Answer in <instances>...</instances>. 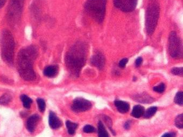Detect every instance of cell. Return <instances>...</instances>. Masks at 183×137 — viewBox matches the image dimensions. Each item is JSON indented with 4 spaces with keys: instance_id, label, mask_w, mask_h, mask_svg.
Instances as JSON below:
<instances>
[{
    "instance_id": "21",
    "label": "cell",
    "mask_w": 183,
    "mask_h": 137,
    "mask_svg": "<svg viewBox=\"0 0 183 137\" xmlns=\"http://www.w3.org/2000/svg\"><path fill=\"white\" fill-rule=\"evenodd\" d=\"M175 125L179 129L183 128V115L181 114L175 119Z\"/></svg>"
},
{
    "instance_id": "10",
    "label": "cell",
    "mask_w": 183,
    "mask_h": 137,
    "mask_svg": "<svg viewBox=\"0 0 183 137\" xmlns=\"http://www.w3.org/2000/svg\"><path fill=\"white\" fill-rule=\"evenodd\" d=\"M91 62L92 65L101 70L104 67L105 58L102 53L98 52L92 57Z\"/></svg>"
},
{
    "instance_id": "11",
    "label": "cell",
    "mask_w": 183,
    "mask_h": 137,
    "mask_svg": "<svg viewBox=\"0 0 183 137\" xmlns=\"http://www.w3.org/2000/svg\"><path fill=\"white\" fill-rule=\"evenodd\" d=\"M39 120V116L37 114H35L28 118L26 123V127L29 132L32 133L35 131Z\"/></svg>"
},
{
    "instance_id": "2",
    "label": "cell",
    "mask_w": 183,
    "mask_h": 137,
    "mask_svg": "<svg viewBox=\"0 0 183 137\" xmlns=\"http://www.w3.org/2000/svg\"><path fill=\"white\" fill-rule=\"evenodd\" d=\"M88 52V46L85 42L78 41L73 45L65 56V62L69 72L78 76L85 63Z\"/></svg>"
},
{
    "instance_id": "7",
    "label": "cell",
    "mask_w": 183,
    "mask_h": 137,
    "mask_svg": "<svg viewBox=\"0 0 183 137\" xmlns=\"http://www.w3.org/2000/svg\"><path fill=\"white\" fill-rule=\"evenodd\" d=\"M169 52L174 59H181L183 57V45L181 39L175 31L171 32L169 37Z\"/></svg>"
},
{
    "instance_id": "13",
    "label": "cell",
    "mask_w": 183,
    "mask_h": 137,
    "mask_svg": "<svg viewBox=\"0 0 183 137\" xmlns=\"http://www.w3.org/2000/svg\"><path fill=\"white\" fill-rule=\"evenodd\" d=\"M58 72V67L57 66H49L45 68L43 72V74L45 76L51 78L55 77L57 75Z\"/></svg>"
},
{
    "instance_id": "6",
    "label": "cell",
    "mask_w": 183,
    "mask_h": 137,
    "mask_svg": "<svg viewBox=\"0 0 183 137\" xmlns=\"http://www.w3.org/2000/svg\"><path fill=\"white\" fill-rule=\"evenodd\" d=\"M25 0H10L7 10V20L12 27L17 26L21 19Z\"/></svg>"
},
{
    "instance_id": "20",
    "label": "cell",
    "mask_w": 183,
    "mask_h": 137,
    "mask_svg": "<svg viewBox=\"0 0 183 137\" xmlns=\"http://www.w3.org/2000/svg\"><path fill=\"white\" fill-rule=\"evenodd\" d=\"M11 96L9 94H4L0 97V104L6 105L11 101Z\"/></svg>"
},
{
    "instance_id": "1",
    "label": "cell",
    "mask_w": 183,
    "mask_h": 137,
    "mask_svg": "<svg viewBox=\"0 0 183 137\" xmlns=\"http://www.w3.org/2000/svg\"><path fill=\"white\" fill-rule=\"evenodd\" d=\"M38 56L36 46L30 45L22 49L17 55V65L20 76L24 80L31 81L36 78L34 62Z\"/></svg>"
},
{
    "instance_id": "30",
    "label": "cell",
    "mask_w": 183,
    "mask_h": 137,
    "mask_svg": "<svg viewBox=\"0 0 183 137\" xmlns=\"http://www.w3.org/2000/svg\"><path fill=\"white\" fill-rule=\"evenodd\" d=\"M6 1V0H0V8H2L4 6Z\"/></svg>"
},
{
    "instance_id": "4",
    "label": "cell",
    "mask_w": 183,
    "mask_h": 137,
    "mask_svg": "<svg viewBox=\"0 0 183 137\" xmlns=\"http://www.w3.org/2000/svg\"><path fill=\"white\" fill-rule=\"evenodd\" d=\"M107 0H87L84 5L86 13L98 23L104 21L106 11Z\"/></svg>"
},
{
    "instance_id": "23",
    "label": "cell",
    "mask_w": 183,
    "mask_h": 137,
    "mask_svg": "<svg viewBox=\"0 0 183 137\" xmlns=\"http://www.w3.org/2000/svg\"><path fill=\"white\" fill-rule=\"evenodd\" d=\"M37 104H38V107H39V110L41 112H44L45 110V108H46V104H45V101L42 99L39 98L37 99Z\"/></svg>"
},
{
    "instance_id": "14",
    "label": "cell",
    "mask_w": 183,
    "mask_h": 137,
    "mask_svg": "<svg viewBox=\"0 0 183 137\" xmlns=\"http://www.w3.org/2000/svg\"><path fill=\"white\" fill-rule=\"evenodd\" d=\"M115 105L117 110L122 114L127 113L130 108V106L128 103L122 101H116Z\"/></svg>"
},
{
    "instance_id": "9",
    "label": "cell",
    "mask_w": 183,
    "mask_h": 137,
    "mask_svg": "<svg viewBox=\"0 0 183 137\" xmlns=\"http://www.w3.org/2000/svg\"><path fill=\"white\" fill-rule=\"evenodd\" d=\"M92 103L88 100L83 98H77L73 101L72 109L75 112L88 111L92 108Z\"/></svg>"
},
{
    "instance_id": "5",
    "label": "cell",
    "mask_w": 183,
    "mask_h": 137,
    "mask_svg": "<svg viewBox=\"0 0 183 137\" xmlns=\"http://www.w3.org/2000/svg\"><path fill=\"white\" fill-rule=\"evenodd\" d=\"M160 13L158 0H149L145 13V29L148 35L151 36L157 25Z\"/></svg>"
},
{
    "instance_id": "3",
    "label": "cell",
    "mask_w": 183,
    "mask_h": 137,
    "mask_svg": "<svg viewBox=\"0 0 183 137\" xmlns=\"http://www.w3.org/2000/svg\"><path fill=\"white\" fill-rule=\"evenodd\" d=\"M0 45L2 59L7 64L12 65L14 56L15 41L13 34L8 30H4L1 33Z\"/></svg>"
},
{
    "instance_id": "25",
    "label": "cell",
    "mask_w": 183,
    "mask_h": 137,
    "mask_svg": "<svg viewBox=\"0 0 183 137\" xmlns=\"http://www.w3.org/2000/svg\"><path fill=\"white\" fill-rule=\"evenodd\" d=\"M165 85L163 83H162L158 86L155 87L153 88V91L158 93H163L165 91Z\"/></svg>"
},
{
    "instance_id": "17",
    "label": "cell",
    "mask_w": 183,
    "mask_h": 137,
    "mask_svg": "<svg viewBox=\"0 0 183 137\" xmlns=\"http://www.w3.org/2000/svg\"><path fill=\"white\" fill-rule=\"evenodd\" d=\"M98 132L99 137H109L108 133L101 121H100L98 124Z\"/></svg>"
},
{
    "instance_id": "26",
    "label": "cell",
    "mask_w": 183,
    "mask_h": 137,
    "mask_svg": "<svg viewBox=\"0 0 183 137\" xmlns=\"http://www.w3.org/2000/svg\"><path fill=\"white\" fill-rule=\"evenodd\" d=\"M83 131L85 133H93L96 131V129L93 126L90 125H87L83 127Z\"/></svg>"
},
{
    "instance_id": "16",
    "label": "cell",
    "mask_w": 183,
    "mask_h": 137,
    "mask_svg": "<svg viewBox=\"0 0 183 137\" xmlns=\"http://www.w3.org/2000/svg\"><path fill=\"white\" fill-rule=\"evenodd\" d=\"M66 126L70 135H73L75 133V130L78 127V125L76 123L72 122L70 120H67L66 122Z\"/></svg>"
},
{
    "instance_id": "15",
    "label": "cell",
    "mask_w": 183,
    "mask_h": 137,
    "mask_svg": "<svg viewBox=\"0 0 183 137\" xmlns=\"http://www.w3.org/2000/svg\"><path fill=\"white\" fill-rule=\"evenodd\" d=\"M144 111V108L143 107L140 105H137L133 108L132 115L135 118H138L143 115Z\"/></svg>"
},
{
    "instance_id": "24",
    "label": "cell",
    "mask_w": 183,
    "mask_h": 137,
    "mask_svg": "<svg viewBox=\"0 0 183 137\" xmlns=\"http://www.w3.org/2000/svg\"><path fill=\"white\" fill-rule=\"evenodd\" d=\"M171 73L175 75L182 76L183 74V69L182 67L173 68L171 70Z\"/></svg>"
},
{
    "instance_id": "29",
    "label": "cell",
    "mask_w": 183,
    "mask_h": 137,
    "mask_svg": "<svg viewBox=\"0 0 183 137\" xmlns=\"http://www.w3.org/2000/svg\"><path fill=\"white\" fill-rule=\"evenodd\" d=\"M176 134L173 132L171 133H166L164 134V135H162V137H176Z\"/></svg>"
},
{
    "instance_id": "19",
    "label": "cell",
    "mask_w": 183,
    "mask_h": 137,
    "mask_svg": "<svg viewBox=\"0 0 183 137\" xmlns=\"http://www.w3.org/2000/svg\"><path fill=\"white\" fill-rule=\"evenodd\" d=\"M157 110V107H152L151 108L148 109L146 111H145L143 114V116L145 118H147V119L151 118L156 114Z\"/></svg>"
},
{
    "instance_id": "8",
    "label": "cell",
    "mask_w": 183,
    "mask_h": 137,
    "mask_svg": "<svg viewBox=\"0 0 183 137\" xmlns=\"http://www.w3.org/2000/svg\"><path fill=\"white\" fill-rule=\"evenodd\" d=\"M138 0H114V4L117 8L124 12H131L136 8Z\"/></svg>"
},
{
    "instance_id": "27",
    "label": "cell",
    "mask_w": 183,
    "mask_h": 137,
    "mask_svg": "<svg viewBox=\"0 0 183 137\" xmlns=\"http://www.w3.org/2000/svg\"><path fill=\"white\" fill-rule=\"evenodd\" d=\"M128 62V59L127 58H124L122 59L121 61H120L119 65L121 68H124L126 67L127 63Z\"/></svg>"
},
{
    "instance_id": "12",
    "label": "cell",
    "mask_w": 183,
    "mask_h": 137,
    "mask_svg": "<svg viewBox=\"0 0 183 137\" xmlns=\"http://www.w3.org/2000/svg\"><path fill=\"white\" fill-rule=\"evenodd\" d=\"M49 123L50 127L54 130L59 129L62 125V123L53 112H50L49 117Z\"/></svg>"
},
{
    "instance_id": "18",
    "label": "cell",
    "mask_w": 183,
    "mask_h": 137,
    "mask_svg": "<svg viewBox=\"0 0 183 137\" xmlns=\"http://www.w3.org/2000/svg\"><path fill=\"white\" fill-rule=\"evenodd\" d=\"M21 99L23 102L24 108H26V109H29L30 108L32 103V100L30 97H28V96L26 95H22Z\"/></svg>"
},
{
    "instance_id": "31",
    "label": "cell",
    "mask_w": 183,
    "mask_h": 137,
    "mask_svg": "<svg viewBox=\"0 0 183 137\" xmlns=\"http://www.w3.org/2000/svg\"><path fill=\"white\" fill-rule=\"evenodd\" d=\"M130 123L129 121H128V122H127L125 123V124H124V127H125V129H129L130 128Z\"/></svg>"
},
{
    "instance_id": "22",
    "label": "cell",
    "mask_w": 183,
    "mask_h": 137,
    "mask_svg": "<svg viewBox=\"0 0 183 137\" xmlns=\"http://www.w3.org/2000/svg\"><path fill=\"white\" fill-rule=\"evenodd\" d=\"M175 102L179 106H182L183 104V93L182 91H179L177 93L175 97Z\"/></svg>"
},
{
    "instance_id": "28",
    "label": "cell",
    "mask_w": 183,
    "mask_h": 137,
    "mask_svg": "<svg viewBox=\"0 0 183 137\" xmlns=\"http://www.w3.org/2000/svg\"><path fill=\"white\" fill-rule=\"evenodd\" d=\"M143 62V59L142 57H138V58L136 60V61H135V66H136V67H140V65H141V64Z\"/></svg>"
}]
</instances>
